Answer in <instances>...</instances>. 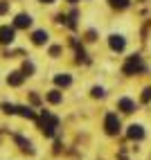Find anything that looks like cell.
Returning <instances> with one entry per match:
<instances>
[{"label": "cell", "mask_w": 151, "mask_h": 160, "mask_svg": "<svg viewBox=\"0 0 151 160\" xmlns=\"http://www.w3.org/2000/svg\"><path fill=\"white\" fill-rule=\"evenodd\" d=\"M144 70V63H142V59L140 57H131L126 61V66H124V72L126 74H135V72H142Z\"/></svg>", "instance_id": "cell-1"}, {"label": "cell", "mask_w": 151, "mask_h": 160, "mask_svg": "<svg viewBox=\"0 0 151 160\" xmlns=\"http://www.w3.org/2000/svg\"><path fill=\"white\" fill-rule=\"evenodd\" d=\"M57 117H52V115H45L41 120V129H43V133H48V135H52L54 133V129H57Z\"/></svg>", "instance_id": "cell-2"}, {"label": "cell", "mask_w": 151, "mask_h": 160, "mask_svg": "<svg viewBox=\"0 0 151 160\" xmlns=\"http://www.w3.org/2000/svg\"><path fill=\"white\" fill-rule=\"evenodd\" d=\"M117 131H120V120H117L115 113H108V115H106V133L115 135Z\"/></svg>", "instance_id": "cell-3"}, {"label": "cell", "mask_w": 151, "mask_h": 160, "mask_svg": "<svg viewBox=\"0 0 151 160\" xmlns=\"http://www.w3.org/2000/svg\"><path fill=\"white\" fill-rule=\"evenodd\" d=\"M14 41V27H0V43H12Z\"/></svg>", "instance_id": "cell-4"}, {"label": "cell", "mask_w": 151, "mask_h": 160, "mask_svg": "<svg viewBox=\"0 0 151 160\" xmlns=\"http://www.w3.org/2000/svg\"><path fill=\"white\" fill-rule=\"evenodd\" d=\"M23 79H25L23 72H12V74L7 77V83H9V86H20V83H23Z\"/></svg>", "instance_id": "cell-5"}, {"label": "cell", "mask_w": 151, "mask_h": 160, "mask_svg": "<svg viewBox=\"0 0 151 160\" xmlns=\"http://www.w3.org/2000/svg\"><path fill=\"white\" fill-rule=\"evenodd\" d=\"M108 43H111V48H113L115 52H122V50H124V38H122V36H117V34L111 36Z\"/></svg>", "instance_id": "cell-6"}, {"label": "cell", "mask_w": 151, "mask_h": 160, "mask_svg": "<svg viewBox=\"0 0 151 160\" xmlns=\"http://www.w3.org/2000/svg\"><path fill=\"white\" fill-rule=\"evenodd\" d=\"M142 135H144L142 126H138V124H131V126H128V138H131V140H140Z\"/></svg>", "instance_id": "cell-7"}, {"label": "cell", "mask_w": 151, "mask_h": 160, "mask_svg": "<svg viewBox=\"0 0 151 160\" xmlns=\"http://www.w3.org/2000/svg\"><path fill=\"white\" fill-rule=\"evenodd\" d=\"M16 113H18V115H23V117H29V120H34V117H36V113L32 111V108H27V106H18Z\"/></svg>", "instance_id": "cell-8"}, {"label": "cell", "mask_w": 151, "mask_h": 160, "mask_svg": "<svg viewBox=\"0 0 151 160\" xmlns=\"http://www.w3.org/2000/svg\"><path fill=\"white\" fill-rule=\"evenodd\" d=\"M32 25V18L27 16V14H20L18 18H16V27H29Z\"/></svg>", "instance_id": "cell-9"}, {"label": "cell", "mask_w": 151, "mask_h": 160, "mask_svg": "<svg viewBox=\"0 0 151 160\" xmlns=\"http://www.w3.org/2000/svg\"><path fill=\"white\" fill-rule=\"evenodd\" d=\"M120 108H122L124 113H133V111H135V104H133L131 99H120Z\"/></svg>", "instance_id": "cell-10"}, {"label": "cell", "mask_w": 151, "mask_h": 160, "mask_svg": "<svg viewBox=\"0 0 151 160\" xmlns=\"http://www.w3.org/2000/svg\"><path fill=\"white\" fill-rule=\"evenodd\" d=\"M32 38H34L36 45H43L48 41V34H45V32H34V36H32Z\"/></svg>", "instance_id": "cell-11"}, {"label": "cell", "mask_w": 151, "mask_h": 160, "mask_svg": "<svg viewBox=\"0 0 151 160\" xmlns=\"http://www.w3.org/2000/svg\"><path fill=\"white\" fill-rule=\"evenodd\" d=\"M57 86H70V74H57Z\"/></svg>", "instance_id": "cell-12"}, {"label": "cell", "mask_w": 151, "mask_h": 160, "mask_svg": "<svg viewBox=\"0 0 151 160\" xmlns=\"http://www.w3.org/2000/svg\"><path fill=\"white\" fill-rule=\"evenodd\" d=\"M111 2V7H115V9H126L128 7V0H108Z\"/></svg>", "instance_id": "cell-13"}, {"label": "cell", "mask_w": 151, "mask_h": 160, "mask_svg": "<svg viewBox=\"0 0 151 160\" xmlns=\"http://www.w3.org/2000/svg\"><path fill=\"white\" fill-rule=\"evenodd\" d=\"M48 99H50L52 104H59V102H61V92H59V90H52V92L48 95Z\"/></svg>", "instance_id": "cell-14"}, {"label": "cell", "mask_w": 151, "mask_h": 160, "mask_svg": "<svg viewBox=\"0 0 151 160\" xmlns=\"http://www.w3.org/2000/svg\"><path fill=\"white\" fill-rule=\"evenodd\" d=\"M16 140H18V144L23 147V149H27V151H32V144H29L27 140H23V138H16Z\"/></svg>", "instance_id": "cell-15"}, {"label": "cell", "mask_w": 151, "mask_h": 160, "mask_svg": "<svg viewBox=\"0 0 151 160\" xmlns=\"http://www.w3.org/2000/svg\"><path fill=\"white\" fill-rule=\"evenodd\" d=\"M9 12V2H5V0H0V14H7Z\"/></svg>", "instance_id": "cell-16"}, {"label": "cell", "mask_w": 151, "mask_h": 160, "mask_svg": "<svg viewBox=\"0 0 151 160\" xmlns=\"http://www.w3.org/2000/svg\"><path fill=\"white\" fill-rule=\"evenodd\" d=\"M3 111H5V113H16V106H12V104H3Z\"/></svg>", "instance_id": "cell-17"}, {"label": "cell", "mask_w": 151, "mask_h": 160, "mask_svg": "<svg viewBox=\"0 0 151 160\" xmlns=\"http://www.w3.org/2000/svg\"><path fill=\"white\" fill-rule=\"evenodd\" d=\"M151 99V88H147L144 92H142V102H149Z\"/></svg>", "instance_id": "cell-18"}, {"label": "cell", "mask_w": 151, "mask_h": 160, "mask_svg": "<svg viewBox=\"0 0 151 160\" xmlns=\"http://www.w3.org/2000/svg\"><path fill=\"white\" fill-rule=\"evenodd\" d=\"M23 70H25V74H29V72H34V66H32V63H25Z\"/></svg>", "instance_id": "cell-19"}, {"label": "cell", "mask_w": 151, "mask_h": 160, "mask_svg": "<svg viewBox=\"0 0 151 160\" xmlns=\"http://www.w3.org/2000/svg\"><path fill=\"white\" fill-rule=\"evenodd\" d=\"M93 95H95V97H102L104 90H102V88H93Z\"/></svg>", "instance_id": "cell-20"}, {"label": "cell", "mask_w": 151, "mask_h": 160, "mask_svg": "<svg viewBox=\"0 0 151 160\" xmlns=\"http://www.w3.org/2000/svg\"><path fill=\"white\" fill-rule=\"evenodd\" d=\"M41 2H54V0H41Z\"/></svg>", "instance_id": "cell-21"}, {"label": "cell", "mask_w": 151, "mask_h": 160, "mask_svg": "<svg viewBox=\"0 0 151 160\" xmlns=\"http://www.w3.org/2000/svg\"><path fill=\"white\" fill-rule=\"evenodd\" d=\"M70 2H74V0H70Z\"/></svg>", "instance_id": "cell-22"}]
</instances>
